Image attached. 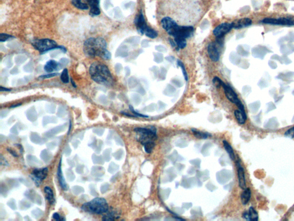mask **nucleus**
Here are the masks:
<instances>
[{
    "label": "nucleus",
    "mask_w": 294,
    "mask_h": 221,
    "mask_svg": "<svg viewBox=\"0 0 294 221\" xmlns=\"http://www.w3.org/2000/svg\"><path fill=\"white\" fill-rule=\"evenodd\" d=\"M71 83H72V86L74 87V88H77V86H76V85L75 84V83L74 82V81H73V80H72V79H71Z\"/></svg>",
    "instance_id": "79ce46f5"
},
{
    "label": "nucleus",
    "mask_w": 294,
    "mask_h": 221,
    "mask_svg": "<svg viewBox=\"0 0 294 221\" xmlns=\"http://www.w3.org/2000/svg\"><path fill=\"white\" fill-rule=\"evenodd\" d=\"M161 25L169 35L173 36L178 25L169 17H165L161 20Z\"/></svg>",
    "instance_id": "0eeeda50"
},
{
    "label": "nucleus",
    "mask_w": 294,
    "mask_h": 221,
    "mask_svg": "<svg viewBox=\"0 0 294 221\" xmlns=\"http://www.w3.org/2000/svg\"><path fill=\"white\" fill-rule=\"evenodd\" d=\"M155 49L159 52H167V48L164 46H157Z\"/></svg>",
    "instance_id": "c9c22d12"
},
{
    "label": "nucleus",
    "mask_w": 294,
    "mask_h": 221,
    "mask_svg": "<svg viewBox=\"0 0 294 221\" xmlns=\"http://www.w3.org/2000/svg\"><path fill=\"white\" fill-rule=\"evenodd\" d=\"M14 37L13 36L8 35L6 34H0V42H4L7 40L11 39V38H13Z\"/></svg>",
    "instance_id": "7c9ffc66"
},
{
    "label": "nucleus",
    "mask_w": 294,
    "mask_h": 221,
    "mask_svg": "<svg viewBox=\"0 0 294 221\" xmlns=\"http://www.w3.org/2000/svg\"><path fill=\"white\" fill-rule=\"evenodd\" d=\"M177 63H178V65L181 68V70H182V71L183 72V75H184L185 80L187 81V80H188V75H187V71H186V68H185L184 64H183V62H182L181 61H180V60H178V61H177Z\"/></svg>",
    "instance_id": "cd10ccee"
},
{
    "label": "nucleus",
    "mask_w": 294,
    "mask_h": 221,
    "mask_svg": "<svg viewBox=\"0 0 294 221\" xmlns=\"http://www.w3.org/2000/svg\"><path fill=\"white\" fill-rule=\"evenodd\" d=\"M194 29L191 26H179L177 27L173 36L174 38L179 36L185 39L191 37L193 35Z\"/></svg>",
    "instance_id": "6e6552de"
},
{
    "label": "nucleus",
    "mask_w": 294,
    "mask_h": 221,
    "mask_svg": "<svg viewBox=\"0 0 294 221\" xmlns=\"http://www.w3.org/2000/svg\"><path fill=\"white\" fill-rule=\"evenodd\" d=\"M60 79L64 83H69V76H68V72L67 69H64L62 71L61 75H60Z\"/></svg>",
    "instance_id": "bb28decb"
},
{
    "label": "nucleus",
    "mask_w": 294,
    "mask_h": 221,
    "mask_svg": "<svg viewBox=\"0 0 294 221\" xmlns=\"http://www.w3.org/2000/svg\"><path fill=\"white\" fill-rule=\"evenodd\" d=\"M251 191L250 188H246L241 195V201L244 205H247L251 199Z\"/></svg>",
    "instance_id": "6ab92c4d"
},
{
    "label": "nucleus",
    "mask_w": 294,
    "mask_h": 221,
    "mask_svg": "<svg viewBox=\"0 0 294 221\" xmlns=\"http://www.w3.org/2000/svg\"><path fill=\"white\" fill-rule=\"evenodd\" d=\"M130 110H131V111L133 112L134 114V115L136 116V117H141V118H148L149 116H147V115H142L141 114H139L137 112H136L135 110H134L133 107H131V106H129Z\"/></svg>",
    "instance_id": "473e14b6"
},
{
    "label": "nucleus",
    "mask_w": 294,
    "mask_h": 221,
    "mask_svg": "<svg viewBox=\"0 0 294 221\" xmlns=\"http://www.w3.org/2000/svg\"><path fill=\"white\" fill-rule=\"evenodd\" d=\"M134 131L139 135L138 141L144 146L145 152H152L155 145V141L157 139L156 130L154 127L149 128H136Z\"/></svg>",
    "instance_id": "7ed1b4c3"
},
{
    "label": "nucleus",
    "mask_w": 294,
    "mask_h": 221,
    "mask_svg": "<svg viewBox=\"0 0 294 221\" xmlns=\"http://www.w3.org/2000/svg\"><path fill=\"white\" fill-rule=\"evenodd\" d=\"M223 145H224L225 149L229 154L230 158H231V160H235V154L234 150L233 149L231 145L225 140L223 141Z\"/></svg>",
    "instance_id": "4be33fe9"
},
{
    "label": "nucleus",
    "mask_w": 294,
    "mask_h": 221,
    "mask_svg": "<svg viewBox=\"0 0 294 221\" xmlns=\"http://www.w3.org/2000/svg\"><path fill=\"white\" fill-rule=\"evenodd\" d=\"M233 28L232 23H224L216 27L213 33L216 37H224L225 35L231 31Z\"/></svg>",
    "instance_id": "9d476101"
},
{
    "label": "nucleus",
    "mask_w": 294,
    "mask_h": 221,
    "mask_svg": "<svg viewBox=\"0 0 294 221\" xmlns=\"http://www.w3.org/2000/svg\"><path fill=\"white\" fill-rule=\"evenodd\" d=\"M153 56H154V59H153L154 61L156 62V63H161L163 61V55L161 53L155 52L153 53Z\"/></svg>",
    "instance_id": "c85d7f7f"
},
{
    "label": "nucleus",
    "mask_w": 294,
    "mask_h": 221,
    "mask_svg": "<svg viewBox=\"0 0 294 221\" xmlns=\"http://www.w3.org/2000/svg\"><path fill=\"white\" fill-rule=\"evenodd\" d=\"M61 164H62V159L60 161L58 169V179H59V184H60V186L61 187V188L63 190H67V185L66 183L65 182L64 178H63Z\"/></svg>",
    "instance_id": "f3484780"
},
{
    "label": "nucleus",
    "mask_w": 294,
    "mask_h": 221,
    "mask_svg": "<svg viewBox=\"0 0 294 221\" xmlns=\"http://www.w3.org/2000/svg\"><path fill=\"white\" fill-rule=\"evenodd\" d=\"M21 104H16V105H15V106H12L10 107V108H13V107H17V106H20Z\"/></svg>",
    "instance_id": "37998d69"
},
{
    "label": "nucleus",
    "mask_w": 294,
    "mask_h": 221,
    "mask_svg": "<svg viewBox=\"0 0 294 221\" xmlns=\"http://www.w3.org/2000/svg\"><path fill=\"white\" fill-rule=\"evenodd\" d=\"M82 209L89 213L102 214L109 210L106 200L102 197H96L92 201L83 205Z\"/></svg>",
    "instance_id": "20e7f679"
},
{
    "label": "nucleus",
    "mask_w": 294,
    "mask_h": 221,
    "mask_svg": "<svg viewBox=\"0 0 294 221\" xmlns=\"http://www.w3.org/2000/svg\"><path fill=\"white\" fill-rule=\"evenodd\" d=\"M237 166L238 168L237 174H238V179H239V185L242 190H244L246 188V180H245L244 169L241 165L239 161H238L237 162Z\"/></svg>",
    "instance_id": "2eb2a0df"
},
{
    "label": "nucleus",
    "mask_w": 294,
    "mask_h": 221,
    "mask_svg": "<svg viewBox=\"0 0 294 221\" xmlns=\"http://www.w3.org/2000/svg\"><path fill=\"white\" fill-rule=\"evenodd\" d=\"M83 52L88 57L99 56L105 59L111 58V54L107 49L106 40L100 37L87 39L83 44Z\"/></svg>",
    "instance_id": "f257e3e1"
},
{
    "label": "nucleus",
    "mask_w": 294,
    "mask_h": 221,
    "mask_svg": "<svg viewBox=\"0 0 294 221\" xmlns=\"http://www.w3.org/2000/svg\"><path fill=\"white\" fill-rule=\"evenodd\" d=\"M169 43L171 44V45L172 47H176V46H177V44L175 43V42H173V40L171 39H169Z\"/></svg>",
    "instance_id": "a19ab883"
},
{
    "label": "nucleus",
    "mask_w": 294,
    "mask_h": 221,
    "mask_svg": "<svg viewBox=\"0 0 294 221\" xmlns=\"http://www.w3.org/2000/svg\"><path fill=\"white\" fill-rule=\"evenodd\" d=\"M263 23L265 24H274V25H291L294 24V21L290 19L287 18H279L276 19L274 18H265L262 21Z\"/></svg>",
    "instance_id": "4468645a"
},
{
    "label": "nucleus",
    "mask_w": 294,
    "mask_h": 221,
    "mask_svg": "<svg viewBox=\"0 0 294 221\" xmlns=\"http://www.w3.org/2000/svg\"><path fill=\"white\" fill-rule=\"evenodd\" d=\"M165 59H167V61H168L169 62H173V61H174V57H173V56H167L165 58Z\"/></svg>",
    "instance_id": "ea45409f"
},
{
    "label": "nucleus",
    "mask_w": 294,
    "mask_h": 221,
    "mask_svg": "<svg viewBox=\"0 0 294 221\" xmlns=\"http://www.w3.org/2000/svg\"><path fill=\"white\" fill-rule=\"evenodd\" d=\"M222 83L223 81L218 77H215L213 79V83L217 88H220V87H222Z\"/></svg>",
    "instance_id": "c756f323"
},
{
    "label": "nucleus",
    "mask_w": 294,
    "mask_h": 221,
    "mask_svg": "<svg viewBox=\"0 0 294 221\" xmlns=\"http://www.w3.org/2000/svg\"><path fill=\"white\" fill-rule=\"evenodd\" d=\"M32 44L33 47L41 53L44 54L52 50L59 48L63 52H66V49L63 46H58L57 43L53 40L48 39H36L32 41Z\"/></svg>",
    "instance_id": "423d86ee"
},
{
    "label": "nucleus",
    "mask_w": 294,
    "mask_h": 221,
    "mask_svg": "<svg viewBox=\"0 0 294 221\" xmlns=\"http://www.w3.org/2000/svg\"><path fill=\"white\" fill-rule=\"evenodd\" d=\"M141 45L143 47H147L148 46V41L147 40H144L141 43Z\"/></svg>",
    "instance_id": "e433bc0d"
},
{
    "label": "nucleus",
    "mask_w": 294,
    "mask_h": 221,
    "mask_svg": "<svg viewBox=\"0 0 294 221\" xmlns=\"http://www.w3.org/2000/svg\"><path fill=\"white\" fill-rule=\"evenodd\" d=\"M48 174V168H44L43 169H36L32 173V178L35 183L36 186H39L40 182L47 177Z\"/></svg>",
    "instance_id": "9b49d317"
},
{
    "label": "nucleus",
    "mask_w": 294,
    "mask_h": 221,
    "mask_svg": "<svg viewBox=\"0 0 294 221\" xmlns=\"http://www.w3.org/2000/svg\"><path fill=\"white\" fill-rule=\"evenodd\" d=\"M248 214H249V221H258L259 215H258L257 212L253 209V207H250Z\"/></svg>",
    "instance_id": "a878e982"
},
{
    "label": "nucleus",
    "mask_w": 294,
    "mask_h": 221,
    "mask_svg": "<svg viewBox=\"0 0 294 221\" xmlns=\"http://www.w3.org/2000/svg\"><path fill=\"white\" fill-rule=\"evenodd\" d=\"M72 3L79 9H89V13L91 16H98L101 13L99 0H72Z\"/></svg>",
    "instance_id": "39448f33"
},
{
    "label": "nucleus",
    "mask_w": 294,
    "mask_h": 221,
    "mask_svg": "<svg viewBox=\"0 0 294 221\" xmlns=\"http://www.w3.org/2000/svg\"><path fill=\"white\" fill-rule=\"evenodd\" d=\"M89 73L91 79L99 84L111 86L113 83V77L109 68L103 63L99 62L92 63L89 68Z\"/></svg>",
    "instance_id": "f03ea898"
},
{
    "label": "nucleus",
    "mask_w": 294,
    "mask_h": 221,
    "mask_svg": "<svg viewBox=\"0 0 294 221\" xmlns=\"http://www.w3.org/2000/svg\"><path fill=\"white\" fill-rule=\"evenodd\" d=\"M44 192L46 193V197L47 199V201H49L50 204H54L55 203V198H54V195L52 190H51V188L49 187H44Z\"/></svg>",
    "instance_id": "412c9836"
},
{
    "label": "nucleus",
    "mask_w": 294,
    "mask_h": 221,
    "mask_svg": "<svg viewBox=\"0 0 294 221\" xmlns=\"http://www.w3.org/2000/svg\"><path fill=\"white\" fill-rule=\"evenodd\" d=\"M134 24L138 32L141 34H144L147 28L148 27L145 22V18L142 11L140 12L138 16L135 17Z\"/></svg>",
    "instance_id": "ddd939ff"
},
{
    "label": "nucleus",
    "mask_w": 294,
    "mask_h": 221,
    "mask_svg": "<svg viewBox=\"0 0 294 221\" xmlns=\"http://www.w3.org/2000/svg\"><path fill=\"white\" fill-rule=\"evenodd\" d=\"M175 42L177 44V47L178 48L183 49L186 47L187 46V42H186V39L182 38V37H179L177 36L175 38Z\"/></svg>",
    "instance_id": "5701e85b"
},
{
    "label": "nucleus",
    "mask_w": 294,
    "mask_h": 221,
    "mask_svg": "<svg viewBox=\"0 0 294 221\" xmlns=\"http://www.w3.org/2000/svg\"><path fill=\"white\" fill-rule=\"evenodd\" d=\"M144 34L147 37H148L149 38H151V39H155V38H157V36H158L157 32L155 30H154L152 28L148 27L147 28Z\"/></svg>",
    "instance_id": "393cba45"
},
{
    "label": "nucleus",
    "mask_w": 294,
    "mask_h": 221,
    "mask_svg": "<svg viewBox=\"0 0 294 221\" xmlns=\"http://www.w3.org/2000/svg\"><path fill=\"white\" fill-rule=\"evenodd\" d=\"M243 218L247 219V220H248L249 221V214L247 212H245L243 214Z\"/></svg>",
    "instance_id": "4c0bfd02"
},
{
    "label": "nucleus",
    "mask_w": 294,
    "mask_h": 221,
    "mask_svg": "<svg viewBox=\"0 0 294 221\" xmlns=\"http://www.w3.org/2000/svg\"><path fill=\"white\" fill-rule=\"evenodd\" d=\"M52 217L53 218L55 219L56 221H63V220H65L64 218H61V217L60 215H59V214L57 213H55L53 214L52 215Z\"/></svg>",
    "instance_id": "f704fd0d"
},
{
    "label": "nucleus",
    "mask_w": 294,
    "mask_h": 221,
    "mask_svg": "<svg viewBox=\"0 0 294 221\" xmlns=\"http://www.w3.org/2000/svg\"><path fill=\"white\" fill-rule=\"evenodd\" d=\"M191 131L193 133V134L194 135V136L196 138H198V139H207L208 137H210L212 136L210 134L203 133V132H201L200 131H197L196 130L192 129Z\"/></svg>",
    "instance_id": "b1692460"
},
{
    "label": "nucleus",
    "mask_w": 294,
    "mask_h": 221,
    "mask_svg": "<svg viewBox=\"0 0 294 221\" xmlns=\"http://www.w3.org/2000/svg\"><path fill=\"white\" fill-rule=\"evenodd\" d=\"M0 91L1 92H9V91H11V89H8L7 88H4V87H0Z\"/></svg>",
    "instance_id": "58836bf2"
},
{
    "label": "nucleus",
    "mask_w": 294,
    "mask_h": 221,
    "mask_svg": "<svg viewBox=\"0 0 294 221\" xmlns=\"http://www.w3.org/2000/svg\"><path fill=\"white\" fill-rule=\"evenodd\" d=\"M252 24V20L249 18H243L232 23L233 27L235 29H240L247 27Z\"/></svg>",
    "instance_id": "dca6fc26"
},
{
    "label": "nucleus",
    "mask_w": 294,
    "mask_h": 221,
    "mask_svg": "<svg viewBox=\"0 0 294 221\" xmlns=\"http://www.w3.org/2000/svg\"><path fill=\"white\" fill-rule=\"evenodd\" d=\"M222 87H223V89H224L226 97H227V99L230 102L237 105L241 101L238 98V96H237V94L235 93V92L229 85H228L227 84H225L223 82Z\"/></svg>",
    "instance_id": "f8f14e48"
},
{
    "label": "nucleus",
    "mask_w": 294,
    "mask_h": 221,
    "mask_svg": "<svg viewBox=\"0 0 294 221\" xmlns=\"http://www.w3.org/2000/svg\"><path fill=\"white\" fill-rule=\"evenodd\" d=\"M222 48L217 43L212 42L208 45V52L210 58L214 62H218L220 60V49Z\"/></svg>",
    "instance_id": "1a4fd4ad"
},
{
    "label": "nucleus",
    "mask_w": 294,
    "mask_h": 221,
    "mask_svg": "<svg viewBox=\"0 0 294 221\" xmlns=\"http://www.w3.org/2000/svg\"><path fill=\"white\" fill-rule=\"evenodd\" d=\"M58 63L54 60H50L44 66V70L47 73H52L57 69Z\"/></svg>",
    "instance_id": "aec40b11"
},
{
    "label": "nucleus",
    "mask_w": 294,
    "mask_h": 221,
    "mask_svg": "<svg viewBox=\"0 0 294 221\" xmlns=\"http://www.w3.org/2000/svg\"><path fill=\"white\" fill-rule=\"evenodd\" d=\"M284 135L287 137H288V138H294V127L290 129V130L287 131L286 132L284 133Z\"/></svg>",
    "instance_id": "2f4dec72"
},
{
    "label": "nucleus",
    "mask_w": 294,
    "mask_h": 221,
    "mask_svg": "<svg viewBox=\"0 0 294 221\" xmlns=\"http://www.w3.org/2000/svg\"><path fill=\"white\" fill-rule=\"evenodd\" d=\"M58 75H59L58 73H50V74H47L46 75H42V76L39 77V78L41 79H49V78L57 76Z\"/></svg>",
    "instance_id": "72a5a7b5"
},
{
    "label": "nucleus",
    "mask_w": 294,
    "mask_h": 221,
    "mask_svg": "<svg viewBox=\"0 0 294 221\" xmlns=\"http://www.w3.org/2000/svg\"><path fill=\"white\" fill-rule=\"evenodd\" d=\"M235 116L236 120L240 124H244L247 119L245 111H242L239 110L235 111Z\"/></svg>",
    "instance_id": "a211bd4d"
}]
</instances>
